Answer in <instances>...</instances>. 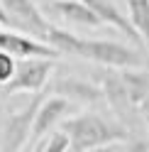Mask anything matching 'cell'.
Segmentation results:
<instances>
[{
    "label": "cell",
    "mask_w": 149,
    "mask_h": 152,
    "mask_svg": "<svg viewBox=\"0 0 149 152\" xmlns=\"http://www.w3.org/2000/svg\"><path fill=\"white\" fill-rule=\"evenodd\" d=\"M61 130L69 132L71 137V150L83 152V150H98L113 142H125L129 140V132L120 128L117 123H110L105 118L95 115V113H86V115H76L64 120Z\"/></svg>",
    "instance_id": "obj_1"
},
{
    "label": "cell",
    "mask_w": 149,
    "mask_h": 152,
    "mask_svg": "<svg viewBox=\"0 0 149 152\" xmlns=\"http://www.w3.org/2000/svg\"><path fill=\"white\" fill-rule=\"evenodd\" d=\"M76 54H81L83 59L113 66V69H127V66L137 69L142 64V56H139L137 49L122 47L117 42H105V39H83L81 37V44H78Z\"/></svg>",
    "instance_id": "obj_2"
},
{
    "label": "cell",
    "mask_w": 149,
    "mask_h": 152,
    "mask_svg": "<svg viewBox=\"0 0 149 152\" xmlns=\"http://www.w3.org/2000/svg\"><path fill=\"white\" fill-rule=\"evenodd\" d=\"M54 69V59L49 56H22L17 61L15 76L5 83L7 93H20V91H42L49 74Z\"/></svg>",
    "instance_id": "obj_3"
},
{
    "label": "cell",
    "mask_w": 149,
    "mask_h": 152,
    "mask_svg": "<svg viewBox=\"0 0 149 152\" xmlns=\"http://www.w3.org/2000/svg\"><path fill=\"white\" fill-rule=\"evenodd\" d=\"M39 103H42V96H34V98L27 103V106H25L20 113H12V115H7L5 125H3V150L15 152V150H20V147L27 145Z\"/></svg>",
    "instance_id": "obj_4"
},
{
    "label": "cell",
    "mask_w": 149,
    "mask_h": 152,
    "mask_svg": "<svg viewBox=\"0 0 149 152\" xmlns=\"http://www.w3.org/2000/svg\"><path fill=\"white\" fill-rule=\"evenodd\" d=\"M0 5H3L5 12L17 22V32L34 34L37 39L44 42L49 22L44 20V15L39 12V7H37L32 0H0Z\"/></svg>",
    "instance_id": "obj_5"
},
{
    "label": "cell",
    "mask_w": 149,
    "mask_h": 152,
    "mask_svg": "<svg viewBox=\"0 0 149 152\" xmlns=\"http://www.w3.org/2000/svg\"><path fill=\"white\" fill-rule=\"evenodd\" d=\"M0 49L15 54L17 59L22 56H49V59H56L59 49L51 44H46L42 39H34V37H27L17 30H5L0 27Z\"/></svg>",
    "instance_id": "obj_6"
},
{
    "label": "cell",
    "mask_w": 149,
    "mask_h": 152,
    "mask_svg": "<svg viewBox=\"0 0 149 152\" xmlns=\"http://www.w3.org/2000/svg\"><path fill=\"white\" fill-rule=\"evenodd\" d=\"M69 110H71V98L61 96V93H56V96H49V98H42L39 108H37V115H34V123H32L30 140H32V142L42 140L46 132H49L64 115H66Z\"/></svg>",
    "instance_id": "obj_7"
},
{
    "label": "cell",
    "mask_w": 149,
    "mask_h": 152,
    "mask_svg": "<svg viewBox=\"0 0 149 152\" xmlns=\"http://www.w3.org/2000/svg\"><path fill=\"white\" fill-rule=\"evenodd\" d=\"M83 3H88L93 10L98 12V17L103 20V25H113L115 30H120V32L127 37V39H132V44H144L142 34L135 30L132 20H129L127 15H120V10L110 3V0H83Z\"/></svg>",
    "instance_id": "obj_8"
},
{
    "label": "cell",
    "mask_w": 149,
    "mask_h": 152,
    "mask_svg": "<svg viewBox=\"0 0 149 152\" xmlns=\"http://www.w3.org/2000/svg\"><path fill=\"white\" fill-rule=\"evenodd\" d=\"M49 12H56L66 22H76V25H83V27L103 25L98 12L88 3H83V0H54V3H49Z\"/></svg>",
    "instance_id": "obj_9"
},
{
    "label": "cell",
    "mask_w": 149,
    "mask_h": 152,
    "mask_svg": "<svg viewBox=\"0 0 149 152\" xmlns=\"http://www.w3.org/2000/svg\"><path fill=\"white\" fill-rule=\"evenodd\" d=\"M120 81H122V88L135 108H142L149 101V74L132 71V66H127V71L120 74Z\"/></svg>",
    "instance_id": "obj_10"
},
{
    "label": "cell",
    "mask_w": 149,
    "mask_h": 152,
    "mask_svg": "<svg viewBox=\"0 0 149 152\" xmlns=\"http://www.w3.org/2000/svg\"><path fill=\"white\" fill-rule=\"evenodd\" d=\"M51 93H61L66 98H81V101H98L103 91H98L95 86H90L81 79H61L59 83L51 86Z\"/></svg>",
    "instance_id": "obj_11"
},
{
    "label": "cell",
    "mask_w": 149,
    "mask_h": 152,
    "mask_svg": "<svg viewBox=\"0 0 149 152\" xmlns=\"http://www.w3.org/2000/svg\"><path fill=\"white\" fill-rule=\"evenodd\" d=\"M127 17L132 20L135 30L142 34L144 47L149 49V0H127Z\"/></svg>",
    "instance_id": "obj_12"
},
{
    "label": "cell",
    "mask_w": 149,
    "mask_h": 152,
    "mask_svg": "<svg viewBox=\"0 0 149 152\" xmlns=\"http://www.w3.org/2000/svg\"><path fill=\"white\" fill-rule=\"evenodd\" d=\"M46 44L56 47L59 52H69V54H76L78 52V44H81V37L71 34L66 30H61V27H54L49 25V30H46V37H44Z\"/></svg>",
    "instance_id": "obj_13"
},
{
    "label": "cell",
    "mask_w": 149,
    "mask_h": 152,
    "mask_svg": "<svg viewBox=\"0 0 149 152\" xmlns=\"http://www.w3.org/2000/svg\"><path fill=\"white\" fill-rule=\"evenodd\" d=\"M46 140L42 142H37V150L39 152H64V150H69L71 147V137H69V132L66 130H59V132H46Z\"/></svg>",
    "instance_id": "obj_14"
},
{
    "label": "cell",
    "mask_w": 149,
    "mask_h": 152,
    "mask_svg": "<svg viewBox=\"0 0 149 152\" xmlns=\"http://www.w3.org/2000/svg\"><path fill=\"white\" fill-rule=\"evenodd\" d=\"M17 56L10 54V52H5V49H0V83H5L15 76V69H17Z\"/></svg>",
    "instance_id": "obj_15"
},
{
    "label": "cell",
    "mask_w": 149,
    "mask_h": 152,
    "mask_svg": "<svg viewBox=\"0 0 149 152\" xmlns=\"http://www.w3.org/2000/svg\"><path fill=\"white\" fill-rule=\"evenodd\" d=\"M142 110H144V123H147V130H149V101L142 106Z\"/></svg>",
    "instance_id": "obj_16"
}]
</instances>
